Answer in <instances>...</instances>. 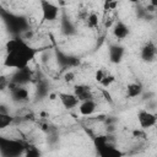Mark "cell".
<instances>
[{
	"mask_svg": "<svg viewBox=\"0 0 157 157\" xmlns=\"http://www.w3.org/2000/svg\"><path fill=\"white\" fill-rule=\"evenodd\" d=\"M9 85H10L9 80H7L5 76H0V91L5 90V88H6Z\"/></svg>",
	"mask_w": 157,
	"mask_h": 157,
	"instance_id": "obj_20",
	"label": "cell"
},
{
	"mask_svg": "<svg viewBox=\"0 0 157 157\" xmlns=\"http://www.w3.org/2000/svg\"><path fill=\"white\" fill-rule=\"evenodd\" d=\"M6 55L4 58V66L22 70L28 67V64L34 59L37 50L27 44L22 38L15 37L7 40L6 45Z\"/></svg>",
	"mask_w": 157,
	"mask_h": 157,
	"instance_id": "obj_1",
	"label": "cell"
},
{
	"mask_svg": "<svg viewBox=\"0 0 157 157\" xmlns=\"http://www.w3.org/2000/svg\"><path fill=\"white\" fill-rule=\"evenodd\" d=\"M40 10H42V21L52 22L58 18L59 16V7L50 1H40Z\"/></svg>",
	"mask_w": 157,
	"mask_h": 157,
	"instance_id": "obj_4",
	"label": "cell"
},
{
	"mask_svg": "<svg viewBox=\"0 0 157 157\" xmlns=\"http://www.w3.org/2000/svg\"><path fill=\"white\" fill-rule=\"evenodd\" d=\"M59 99L61 102V104L64 105V108L66 109H74L80 104V101L77 99V97L74 93H59Z\"/></svg>",
	"mask_w": 157,
	"mask_h": 157,
	"instance_id": "obj_8",
	"label": "cell"
},
{
	"mask_svg": "<svg viewBox=\"0 0 157 157\" xmlns=\"http://www.w3.org/2000/svg\"><path fill=\"white\" fill-rule=\"evenodd\" d=\"M117 5H118L117 1H105L104 2V10H114Z\"/></svg>",
	"mask_w": 157,
	"mask_h": 157,
	"instance_id": "obj_21",
	"label": "cell"
},
{
	"mask_svg": "<svg viewBox=\"0 0 157 157\" xmlns=\"http://www.w3.org/2000/svg\"><path fill=\"white\" fill-rule=\"evenodd\" d=\"M114 81H115V77H114L113 75H110V74H107V75L101 80L99 85H101L102 87H104V88H108Z\"/></svg>",
	"mask_w": 157,
	"mask_h": 157,
	"instance_id": "obj_17",
	"label": "cell"
},
{
	"mask_svg": "<svg viewBox=\"0 0 157 157\" xmlns=\"http://www.w3.org/2000/svg\"><path fill=\"white\" fill-rule=\"evenodd\" d=\"M105 75H107V72H105V71H104L103 69H98V70L96 71L94 78H96V81H97V82L99 83V82H101V80H102V78H103V77H104Z\"/></svg>",
	"mask_w": 157,
	"mask_h": 157,
	"instance_id": "obj_19",
	"label": "cell"
},
{
	"mask_svg": "<svg viewBox=\"0 0 157 157\" xmlns=\"http://www.w3.org/2000/svg\"><path fill=\"white\" fill-rule=\"evenodd\" d=\"M97 110V103L93 99H87L83 102H80L78 104V112L83 117H90Z\"/></svg>",
	"mask_w": 157,
	"mask_h": 157,
	"instance_id": "obj_10",
	"label": "cell"
},
{
	"mask_svg": "<svg viewBox=\"0 0 157 157\" xmlns=\"http://www.w3.org/2000/svg\"><path fill=\"white\" fill-rule=\"evenodd\" d=\"M74 94L77 97V99L80 102H83V101H87V99H92L91 90L86 85H76L75 88H74Z\"/></svg>",
	"mask_w": 157,
	"mask_h": 157,
	"instance_id": "obj_12",
	"label": "cell"
},
{
	"mask_svg": "<svg viewBox=\"0 0 157 157\" xmlns=\"http://www.w3.org/2000/svg\"><path fill=\"white\" fill-rule=\"evenodd\" d=\"M98 23H99L98 16H97L94 12H91V13L87 16V26H88L90 28H96V27H98Z\"/></svg>",
	"mask_w": 157,
	"mask_h": 157,
	"instance_id": "obj_16",
	"label": "cell"
},
{
	"mask_svg": "<svg viewBox=\"0 0 157 157\" xmlns=\"http://www.w3.org/2000/svg\"><path fill=\"white\" fill-rule=\"evenodd\" d=\"M49 97H50V99H52V101H54V99L56 98V94H55V93H50V94H49Z\"/></svg>",
	"mask_w": 157,
	"mask_h": 157,
	"instance_id": "obj_24",
	"label": "cell"
},
{
	"mask_svg": "<svg viewBox=\"0 0 157 157\" xmlns=\"http://www.w3.org/2000/svg\"><path fill=\"white\" fill-rule=\"evenodd\" d=\"M74 77H75V75H74V72H71V71L66 72V74H65V76H64V78H65V81H66V82H71V81L74 80Z\"/></svg>",
	"mask_w": 157,
	"mask_h": 157,
	"instance_id": "obj_22",
	"label": "cell"
},
{
	"mask_svg": "<svg viewBox=\"0 0 157 157\" xmlns=\"http://www.w3.org/2000/svg\"><path fill=\"white\" fill-rule=\"evenodd\" d=\"M129 32H130L129 31V27L124 22H121V21L115 22L114 26H113V36L117 39H119V40L125 39L129 36Z\"/></svg>",
	"mask_w": 157,
	"mask_h": 157,
	"instance_id": "obj_11",
	"label": "cell"
},
{
	"mask_svg": "<svg viewBox=\"0 0 157 157\" xmlns=\"http://www.w3.org/2000/svg\"><path fill=\"white\" fill-rule=\"evenodd\" d=\"M15 118L12 115H10L9 113L6 114H0V130H4L6 129L7 126H10L12 123H13Z\"/></svg>",
	"mask_w": 157,
	"mask_h": 157,
	"instance_id": "obj_15",
	"label": "cell"
},
{
	"mask_svg": "<svg viewBox=\"0 0 157 157\" xmlns=\"http://www.w3.org/2000/svg\"><path fill=\"white\" fill-rule=\"evenodd\" d=\"M25 157H40V152L36 147H27L25 151Z\"/></svg>",
	"mask_w": 157,
	"mask_h": 157,
	"instance_id": "obj_18",
	"label": "cell"
},
{
	"mask_svg": "<svg viewBox=\"0 0 157 157\" xmlns=\"http://www.w3.org/2000/svg\"><path fill=\"white\" fill-rule=\"evenodd\" d=\"M26 145L16 139L0 135V155L1 157H20L26 151Z\"/></svg>",
	"mask_w": 157,
	"mask_h": 157,
	"instance_id": "obj_2",
	"label": "cell"
},
{
	"mask_svg": "<svg viewBox=\"0 0 157 157\" xmlns=\"http://www.w3.org/2000/svg\"><path fill=\"white\" fill-rule=\"evenodd\" d=\"M9 87H11V97L15 102H26L28 101V91L23 86H17L13 83H10Z\"/></svg>",
	"mask_w": 157,
	"mask_h": 157,
	"instance_id": "obj_7",
	"label": "cell"
},
{
	"mask_svg": "<svg viewBox=\"0 0 157 157\" xmlns=\"http://www.w3.org/2000/svg\"><path fill=\"white\" fill-rule=\"evenodd\" d=\"M31 80V70L28 67L22 69V70H16V74L12 76L11 83L17 85V86H23Z\"/></svg>",
	"mask_w": 157,
	"mask_h": 157,
	"instance_id": "obj_9",
	"label": "cell"
},
{
	"mask_svg": "<svg viewBox=\"0 0 157 157\" xmlns=\"http://www.w3.org/2000/svg\"><path fill=\"white\" fill-rule=\"evenodd\" d=\"M137 121H139V125L142 130H147V129L156 125L157 118L153 113H151L146 109H140L137 113Z\"/></svg>",
	"mask_w": 157,
	"mask_h": 157,
	"instance_id": "obj_5",
	"label": "cell"
},
{
	"mask_svg": "<svg viewBox=\"0 0 157 157\" xmlns=\"http://www.w3.org/2000/svg\"><path fill=\"white\" fill-rule=\"evenodd\" d=\"M124 56V48L118 45V44H113L109 47V59L112 63L118 64L121 61Z\"/></svg>",
	"mask_w": 157,
	"mask_h": 157,
	"instance_id": "obj_13",
	"label": "cell"
},
{
	"mask_svg": "<svg viewBox=\"0 0 157 157\" xmlns=\"http://www.w3.org/2000/svg\"><path fill=\"white\" fill-rule=\"evenodd\" d=\"M103 94H104V97H105V99H107V101H109L110 103L113 102V101H112V97H110V94H109V93H108L105 90H103Z\"/></svg>",
	"mask_w": 157,
	"mask_h": 157,
	"instance_id": "obj_23",
	"label": "cell"
},
{
	"mask_svg": "<svg viewBox=\"0 0 157 157\" xmlns=\"http://www.w3.org/2000/svg\"><path fill=\"white\" fill-rule=\"evenodd\" d=\"M142 91H144V87L140 82H132V83H129L126 87V96L129 98H136L141 96Z\"/></svg>",
	"mask_w": 157,
	"mask_h": 157,
	"instance_id": "obj_14",
	"label": "cell"
},
{
	"mask_svg": "<svg viewBox=\"0 0 157 157\" xmlns=\"http://www.w3.org/2000/svg\"><path fill=\"white\" fill-rule=\"evenodd\" d=\"M98 157H124V152L108 141V136H97L93 140Z\"/></svg>",
	"mask_w": 157,
	"mask_h": 157,
	"instance_id": "obj_3",
	"label": "cell"
},
{
	"mask_svg": "<svg viewBox=\"0 0 157 157\" xmlns=\"http://www.w3.org/2000/svg\"><path fill=\"white\" fill-rule=\"evenodd\" d=\"M156 53H157V49H156V45L153 42H147L142 48H141V59L145 61V63H152L155 59H156Z\"/></svg>",
	"mask_w": 157,
	"mask_h": 157,
	"instance_id": "obj_6",
	"label": "cell"
}]
</instances>
